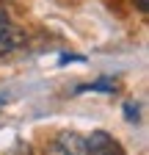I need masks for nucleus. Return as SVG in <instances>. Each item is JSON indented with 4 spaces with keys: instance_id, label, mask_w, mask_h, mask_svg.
Segmentation results:
<instances>
[{
    "instance_id": "2",
    "label": "nucleus",
    "mask_w": 149,
    "mask_h": 155,
    "mask_svg": "<svg viewBox=\"0 0 149 155\" xmlns=\"http://www.w3.org/2000/svg\"><path fill=\"white\" fill-rule=\"evenodd\" d=\"M86 144H88L86 155H124L119 141L110 133H105V130H94L91 136H86Z\"/></svg>"
},
{
    "instance_id": "3",
    "label": "nucleus",
    "mask_w": 149,
    "mask_h": 155,
    "mask_svg": "<svg viewBox=\"0 0 149 155\" xmlns=\"http://www.w3.org/2000/svg\"><path fill=\"white\" fill-rule=\"evenodd\" d=\"M22 45H25V33H22V28L11 25V19H8L6 25H0V58L8 55V53L17 50V47H22Z\"/></svg>"
},
{
    "instance_id": "5",
    "label": "nucleus",
    "mask_w": 149,
    "mask_h": 155,
    "mask_svg": "<svg viewBox=\"0 0 149 155\" xmlns=\"http://www.w3.org/2000/svg\"><path fill=\"white\" fill-rule=\"evenodd\" d=\"M124 116H127V122H138V105L135 103H124Z\"/></svg>"
},
{
    "instance_id": "1",
    "label": "nucleus",
    "mask_w": 149,
    "mask_h": 155,
    "mask_svg": "<svg viewBox=\"0 0 149 155\" xmlns=\"http://www.w3.org/2000/svg\"><path fill=\"white\" fill-rule=\"evenodd\" d=\"M88 144H86V136L78 130H61L55 133V139L50 141L47 155H86Z\"/></svg>"
},
{
    "instance_id": "6",
    "label": "nucleus",
    "mask_w": 149,
    "mask_h": 155,
    "mask_svg": "<svg viewBox=\"0 0 149 155\" xmlns=\"http://www.w3.org/2000/svg\"><path fill=\"white\" fill-rule=\"evenodd\" d=\"M69 61H80V64H83L86 58H83V55H78V53H64V55L58 58V64H69Z\"/></svg>"
},
{
    "instance_id": "7",
    "label": "nucleus",
    "mask_w": 149,
    "mask_h": 155,
    "mask_svg": "<svg viewBox=\"0 0 149 155\" xmlns=\"http://www.w3.org/2000/svg\"><path fill=\"white\" fill-rule=\"evenodd\" d=\"M135 6H138L141 14H146V11H149V0H135Z\"/></svg>"
},
{
    "instance_id": "4",
    "label": "nucleus",
    "mask_w": 149,
    "mask_h": 155,
    "mask_svg": "<svg viewBox=\"0 0 149 155\" xmlns=\"http://www.w3.org/2000/svg\"><path fill=\"white\" fill-rule=\"evenodd\" d=\"M83 91H105V94H113L116 91V83H113V78H102V81H97V83L78 86V94H83Z\"/></svg>"
}]
</instances>
